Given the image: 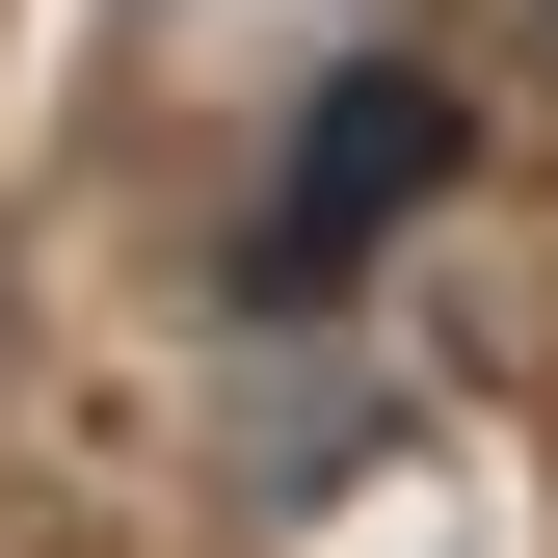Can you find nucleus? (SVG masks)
Masks as SVG:
<instances>
[{
    "label": "nucleus",
    "mask_w": 558,
    "mask_h": 558,
    "mask_svg": "<svg viewBox=\"0 0 558 558\" xmlns=\"http://www.w3.org/2000/svg\"><path fill=\"white\" fill-rule=\"evenodd\" d=\"M452 186V81H319V133H293V214H266V293H319L345 240H399Z\"/></svg>",
    "instance_id": "f257e3e1"
}]
</instances>
